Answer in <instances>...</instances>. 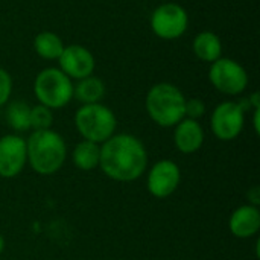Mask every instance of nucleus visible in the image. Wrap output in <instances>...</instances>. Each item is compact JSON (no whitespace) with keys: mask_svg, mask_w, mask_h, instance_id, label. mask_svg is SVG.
<instances>
[{"mask_svg":"<svg viewBox=\"0 0 260 260\" xmlns=\"http://www.w3.org/2000/svg\"><path fill=\"white\" fill-rule=\"evenodd\" d=\"M3 250H5V238L0 235V254L3 253Z\"/></svg>","mask_w":260,"mask_h":260,"instance_id":"nucleus-23","label":"nucleus"},{"mask_svg":"<svg viewBox=\"0 0 260 260\" xmlns=\"http://www.w3.org/2000/svg\"><path fill=\"white\" fill-rule=\"evenodd\" d=\"M52 123H53V113L50 108L41 104L30 108V128H34V131L50 129Z\"/></svg>","mask_w":260,"mask_h":260,"instance_id":"nucleus-19","label":"nucleus"},{"mask_svg":"<svg viewBox=\"0 0 260 260\" xmlns=\"http://www.w3.org/2000/svg\"><path fill=\"white\" fill-rule=\"evenodd\" d=\"M75 126L84 140L102 145L114 136L117 120L108 107L102 104H88L76 111Z\"/></svg>","mask_w":260,"mask_h":260,"instance_id":"nucleus-4","label":"nucleus"},{"mask_svg":"<svg viewBox=\"0 0 260 260\" xmlns=\"http://www.w3.org/2000/svg\"><path fill=\"white\" fill-rule=\"evenodd\" d=\"M248 198H251V201H253V206H257L260 201L259 189H257V187H253V190H251V192H248Z\"/></svg>","mask_w":260,"mask_h":260,"instance_id":"nucleus-22","label":"nucleus"},{"mask_svg":"<svg viewBox=\"0 0 260 260\" xmlns=\"http://www.w3.org/2000/svg\"><path fill=\"white\" fill-rule=\"evenodd\" d=\"M148 166V152L133 134H114L101 146L99 168L114 181L129 183L140 178Z\"/></svg>","mask_w":260,"mask_h":260,"instance_id":"nucleus-1","label":"nucleus"},{"mask_svg":"<svg viewBox=\"0 0 260 260\" xmlns=\"http://www.w3.org/2000/svg\"><path fill=\"white\" fill-rule=\"evenodd\" d=\"M59 70L66 73L70 79H82L91 76L94 70V56L93 53L79 44H72L64 47L61 56L58 58Z\"/></svg>","mask_w":260,"mask_h":260,"instance_id":"nucleus-11","label":"nucleus"},{"mask_svg":"<svg viewBox=\"0 0 260 260\" xmlns=\"http://www.w3.org/2000/svg\"><path fill=\"white\" fill-rule=\"evenodd\" d=\"M34 93L41 105L50 110H58L73 99V84L59 69L49 67L37 75Z\"/></svg>","mask_w":260,"mask_h":260,"instance_id":"nucleus-5","label":"nucleus"},{"mask_svg":"<svg viewBox=\"0 0 260 260\" xmlns=\"http://www.w3.org/2000/svg\"><path fill=\"white\" fill-rule=\"evenodd\" d=\"M209 79L216 90L230 96L241 94L248 85V73L245 69L239 62L222 56L212 62Z\"/></svg>","mask_w":260,"mask_h":260,"instance_id":"nucleus-6","label":"nucleus"},{"mask_svg":"<svg viewBox=\"0 0 260 260\" xmlns=\"http://www.w3.org/2000/svg\"><path fill=\"white\" fill-rule=\"evenodd\" d=\"M189 26V17L183 6L177 3H163L151 15V29L158 38H180Z\"/></svg>","mask_w":260,"mask_h":260,"instance_id":"nucleus-7","label":"nucleus"},{"mask_svg":"<svg viewBox=\"0 0 260 260\" xmlns=\"http://www.w3.org/2000/svg\"><path fill=\"white\" fill-rule=\"evenodd\" d=\"M230 233L239 239H250L260 230V212L257 206L245 204L233 210L229 221Z\"/></svg>","mask_w":260,"mask_h":260,"instance_id":"nucleus-12","label":"nucleus"},{"mask_svg":"<svg viewBox=\"0 0 260 260\" xmlns=\"http://www.w3.org/2000/svg\"><path fill=\"white\" fill-rule=\"evenodd\" d=\"M73 165L81 169V171H93L99 168V160H101V145L82 140L79 142L72 154Z\"/></svg>","mask_w":260,"mask_h":260,"instance_id":"nucleus-16","label":"nucleus"},{"mask_svg":"<svg viewBox=\"0 0 260 260\" xmlns=\"http://www.w3.org/2000/svg\"><path fill=\"white\" fill-rule=\"evenodd\" d=\"M148 116L160 126H175L184 119L186 98L181 90L169 82L155 84L146 94Z\"/></svg>","mask_w":260,"mask_h":260,"instance_id":"nucleus-3","label":"nucleus"},{"mask_svg":"<svg viewBox=\"0 0 260 260\" xmlns=\"http://www.w3.org/2000/svg\"><path fill=\"white\" fill-rule=\"evenodd\" d=\"M174 143L183 154H195L204 143V129L198 120L184 117L175 125Z\"/></svg>","mask_w":260,"mask_h":260,"instance_id":"nucleus-13","label":"nucleus"},{"mask_svg":"<svg viewBox=\"0 0 260 260\" xmlns=\"http://www.w3.org/2000/svg\"><path fill=\"white\" fill-rule=\"evenodd\" d=\"M192 49L198 59L210 64L219 59L222 55V43L219 37L210 30L200 32L192 43Z\"/></svg>","mask_w":260,"mask_h":260,"instance_id":"nucleus-14","label":"nucleus"},{"mask_svg":"<svg viewBox=\"0 0 260 260\" xmlns=\"http://www.w3.org/2000/svg\"><path fill=\"white\" fill-rule=\"evenodd\" d=\"M6 120L14 131L30 128V107L23 101H14L6 108Z\"/></svg>","mask_w":260,"mask_h":260,"instance_id":"nucleus-18","label":"nucleus"},{"mask_svg":"<svg viewBox=\"0 0 260 260\" xmlns=\"http://www.w3.org/2000/svg\"><path fill=\"white\" fill-rule=\"evenodd\" d=\"M27 163L26 140L17 134L0 137V177L15 178Z\"/></svg>","mask_w":260,"mask_h":260,"instance_id":"nucleus-10","label":"nucleus"},{"mask_svg":"<svg viewBox=\"0 0 260 260\" xmlns=\"http://www.w3.org/2000/svg\"><path fill=\"white\" fill-rule=\"evenodd\" d=\"M27 161L40 175H53L66 163L67 146L64 139L52 129L34 131L26 140Z\"/></svg>","mask_w":260,"mask_h":260,"instance_id":"nucleus-2","label":"nucleus"},{"mask_svg":"<svg viewBox=\"0 0 260 260\" xmlns=\"http://www.w3.org/2000/svg\"><path fill=\"white\" fill-rule=\"evenodd\" d=\"M245 111L241 108L238 102H222L219 104L210 119V126L216 139L222 142H232L235 140L244 129L245 123Z\"/></svg>","mask_w":260,"mask_h":260,"instance_id":"nucleus-8","label":"nucleus"},{"mask_svg":"<svg viewBox=\"0 0 260 260\" xmlns=\"http://www.w3.org/2000/svg\"><path fill=\"white\" fill-rule=\"evenodd\" d=\"M34 47H35V52L44 58V59H58L64 50V43L62 40L53 34V32H49V30H44V32H40L35 40H34Z\"/></svg>","mask_w":260,"mask_h":260,"instance_id":"nucleus-17","label":"nucleus"},{"mask_svg":"<svg viewBox=\"0 0 260 260\" xmlns=\"http://www.w3.org/2000/svg\"><path fill=\"white\" fill-rule=\"evenodd\" d=\"M104 94H105V85L96 76L82 78L78 81L76 85H73V98H76L82 105L99 104Z\"/></svg>","mask_w":260,"mask_h":260,"instance_id":"nucleus-15","label":"nucleus"},{"mask_svg":"<svg viewBox=\"0 0 260 260\" xmlns=\"http://www.w3.org/2000/svg\"><path fill=\"white\" fill-rule=\"evenodd\" d=\"M181 171L178 165L172 160H158L152 165L148 172L146 186L152 197L158 200H165L171 197L180 186Z\"/></svg>","mask_w":260,"mask_h":260,"instance_id":"nucleus-9","label":"nucleus"},{"mask_svg":"<svg viewBox=\"0 0 260 260\" xmlns=\"http://www.w3.org/2000/svg\"><path fill=\"white\" fill-rule=\"evenodd\" d=\"M12 91V79L5 69H0V107H3Z\"/></svg>","mask_w":260,"mask_h":260,"instance_id":"nucleus-21","label":"nucleus"},{"mask_svg":"<svg viewBox=\"0 0 260 260\" xmlns=\"http://www.w3.org/2000/svg\"><path fill=\"white\" fill-rule=\"evenodd\" d=\"M206 113V105L201 99H186V107H184V117L192 119V120H198L200 117H203Z\"/></svg>","mask_w":260,"mask_h":260,"instance_id":"nucleus-20","label":"nucleus"}]
</instances>
